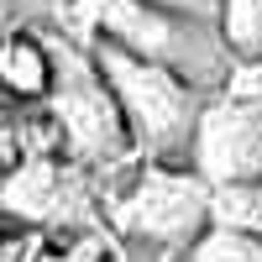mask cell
<instances>
[{"label": "cell", "mask_w": 262, "mask_h": 262, "mask_svg": "<svg viewBox=\"0 0 262 262\" xmlns=\"http://www.w3.org/2000/svg\"><path fill=\"white\" fill-rule=\"evenodd\" d=\"M184 262H262V236H242V231H205L200 247Z\"/></svg>", "instance_id": "cell-10"}, {"label": "cell", "mask_w": 262, "mask_h": 262, "mask_svg": "<svg viewBox=\"0 0 262 262\" xmlns=\"http://www.w3.org/2000/svg\"><path fill=\"white\" fill-rule=\"evenodd\" d=\"M221 42L236 58V69H262V0H226Z\"/></svg>", "instance_id": "cell-8"}, {"label": "cell", "mask_w": 262, "mask_h": 262, "mask_svg": "<svg viewBox=\"0 0 262 262\" xmlns=\"http://www.w3.org/2000/svg\"><path fill=\"white\" fill-rule=\"evenodd\" d=\"M79 173H63V158H27L16 173H6V215L21 226H63L69 205H79Z\"/></svg>", "instance_id": "cell-6"}, {"label": "cell", "mask_w": 262, "mask_h": 262, "mask_svg": "<svg viewBox=\"0 0 262 262\" xmlns=\"http://www.w3.org/2000/svg\"><path fill=\"white\" fill-rule=\"evenodd\" d=\"M189 163L210 189L262 184V100H210Z\"/></svg>", "instance_id": "cell-5"}, {"label": "cell", "mask_w": 262, "mask_h": 262, "mask_svg": "<svg viewBox=\"0 0 262 262\" xmlns=\"http://www.w3.org/2000/svg\"><path fill=\"white\" fill-rule=\"evenodd\" d=\"M210 226L262 236V184H226L210 194Z\"/></svg>", "instance_id": "cell-9"}, {"label": "cell", "mask_w": 262, "mask_h": 262, "mask_svg": "<svg viewBox=\"0 0 262 262\" xmlns=\"http://www.w3.org/2000/svg\"><path fill=\"white\" fill-rule=\"evenodd\" d=\"M95 63L111 95L126 116V131L137 142V158H152V163H168L179 168L194 158V137H200V121H205V90L189 84L184 74L173 69H158L137 53L116 48V42H95Z\"/></svg>", "instance_id": "cell-1"}, {"label": "cell", "mask_w": 262, "mask_h": 262, "mask_svg": "<svg viewBox=\"0 0 262 262\" xmlns=\"http://www.w3.org/2000/svg\"><path fill=\"white\" fill-rule=\"evenodd\" d=\"M210 184L194 168H168L147 163L131 173V184L111 200V221L131 247L163 252V257H189L210 231Z\"/></svg>", "instance_id": "cell-2"}, {"label": "cell", "mask_w": 262, "mask_h": 262, "mask_svg": "<svg viewBox=\"0 0 262 262\" xmlns=\"http://www.w3.org/2000/svg\"><path fill=\"white\" fill-rule=\"evenodd\" d=\"M58 79L48 95V116L63 131V152L74 158V168H121L137 158V142L126 131V116L105 84L95 53H79L74 42H48Z\"/></svg>", "instance_id": "cell-3"}, {"label": "cell", "mask_w": 262, "mask_h": 262, "mask_svg": "<svg viewBox=\"0 0 262 262\" xmlns=\"http://www.w3.org/2000/svg\"><path fill=\"white\" fill-rule=\"evenodd\" d=\"M95 42H116V48L158 63V69L184 74L189 84H200V90H221L236 74V58L226 53V42H221L215 27L168 16L158 6H147V0H111Z\"/></svg>", "instance_id": "cell-4"}, {"label": "cell", "mask_w": 262, "mask_h": 262, "mask_svg": "<svg viewBox=\"0 0 262 262\" xmlns=\"http://www.w3.org/2000/svg\"><path fill=\"white\" fill-rule=\"evenodd\" d=\"M53 79H58L53 48L37 32H11L6 37V53H0V84H6V100H21V105L48 100L53 95Z\"/></svg>", "instance_id": "cell-7"}, {"label": "cell", "mask_w": 262, "mask_h": 262, "mask_svg": "<svg viewBox=\"0 0 262 262\" xmlns=\"http://www.w3.org/2000/svg\"><path fill=\"white\" fill-rule=\"evenodd\" d=\"M147 6H158V11H168V16H184V21H200V27H215V32H221L226 0H147Z\"/></svg>", "instance_id": "cell-11"}]
</instances>
